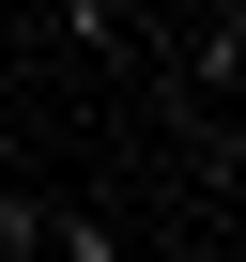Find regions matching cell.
<instances>
[{
    "label": "cell",
    "mask_w": 246,
    "mask_h": 262,
    "mask_svg": "<svg viewBox=\"0 0 246 262\" xmlns=\"http://www.w3.org/2000/svg\"><path fill=\"white\" fill-rule=\"evenodd\" d=\"M46 247V201H16V185H0V262H31Z\"/></svg>",
    "instance_id": "cell-1"
},
{
    "label": "cell",
    "mask_w": 246,
    "mask_h": 262,
    "mask_svg": "<svg viewBox=\"0 0 246 262\" xmlns=\"http://www.w3.org/2000/svg\"><path fill=\"white\" fill-rule=\"evenodd\" d=\"M62 31H77V47H108V31H123V0H62Z\"/></svg>",
    "instance_id": "cell-2"
}]
</instances>
